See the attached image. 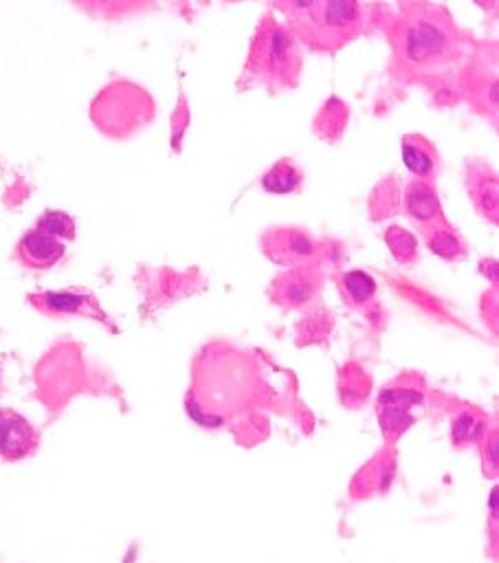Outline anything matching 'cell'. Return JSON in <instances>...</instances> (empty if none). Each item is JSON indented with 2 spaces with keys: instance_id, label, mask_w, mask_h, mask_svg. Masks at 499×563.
I'll return each mask as SVG.
<instances>
[{
  "instance_id": "obj_1",
  "label": "cell",
  "mask_w": 499,
  "mask_h": 563,
  "mask_svg": "<svg viewBox=\"0 0 499 563\" xmlns=\"http://www.w3.org/2000/svg\"><path fill=\"white\" fill-rule=\"evenodd\" d=\"M394 66L403 77H434L451 71L462 58V33L449 11L429 0H401L390 29Z\"/></svg>"
},
{
  "instance_id": "obj_2",
  "label": "cell",
  "mask_w": 499,
  "mask_h": 563,
  "mask_svg": "<svg viewBox=\"0 0 499 563\" xmlns=\"http://www.w3.org/2000/svg\"><path fill=\"white\" fill-rule=\"evenodd\" d=\"M288 31L297 42L315 51H339L363 31L359 0H304L291 18Z\"/></svg>"
},
{
  "instance_id": "obj_3",
  "label": "cell",
  "mask_w": 499,
  "mask_h": 563,
  "mask_svg": "<svg viewBox=\"0 0 499 563\" xmlns=\"http://www.w3.org/2000/svg\"><path fill=\"white\" fill-rule=\"evenodd\" d=\"M302 73V51L288 27L273 16H264L255 31V38L245 66V80L253 86L284 91L297 84Z\"/></svg>"
},
{
  "instance_id": "obj_4",
  "label": "cell",
  "mask_w": 499,
  "mask_h": 563,
  "mask_svg": "<svg viewBox=\"0 0 499 563\" xmlns=\"http://www.w3.org/2000/svg\"><path fill=\"white\" fill-rule=\"evenodd\" d=\"M418 403H423V390L418 388V383H407V377L383 388L376 410H379L383 434L390 443H396L412 427V410Z\"/></svg>"
},
{
  "instance_id": "obj_5",
  "label": "cell",
  "mask_w": 499,
  "mask_h": 563,
  "mask_svg": "<svg viewBox=\"0 0 499 563\" xmlns=\"http://www.w3.org/2000/svg\"><path fill=\"white\" fill-rule=\"evenodd\" d=\"M262 249L273 262L293 269H310L321 258L324 245L304 229L280 227L262 236Z\"/></svg>"
},
{
  "instance_id": "obj_6",
  "label": "cell",
  "mask_w": 499,
  "mask_h": 563,
  "mask_svg": "<svg viewBox=\"0 0 499 563\" xmlns=\"http://www.w3.org/2000/svg\"><path fill=\"white\" fill-rule=\"evenodd\" d=\"M29 304L49 317H88L108 324V315L99 306L97 297L88 291H44L29 295Z\"/></svg>"
},
{
  "instance_id": "obj_7",
  "label": "cell",
  "mask_w": 499,
  "mask_h": 563,
  "mask_svg": "<svg viewBox=\"0 0 499 563\" xmlns=\"http://www.w3.org/2000/svg\"><path fill=\"white\" fill-rule=\"evenodd\" d=\"M40 436L25 416L0 407V458L7 462L25 460L36 454Z\"/></svg>"
},
{
  "instance_id": "obj_8",
  "label": "cell",
  "mask_w": 499,
  "mask_h": 563,
  "mask_svg": "<svg viewBox=\"0 0 499 563\" xmlns=\"http://www.w3.org/2000/svg\"><path fill=\"white\" fill-rule=\"evenodd\" d=\"M403 207L405 214L414 220V225L418 227L420 234L427 229L447 225V218L442 214L440 207L438 192L431 181H423V179L409 181L405 185Z\"/></svg>"
},
{
  "instance_id": "obj_9",
  "label": "cell",
  "mask_w": 499,
  "mask_h": 563,
  "mask_svg": "<svg viewBox=\"0 0 499 563\" xmlns=\"http://www.w3.org/2000/svg\"><path fill=\"white\" fill-rule=\"evenodd\" d=\"M64 251L66 249L62 240L49 236L47 231L33 227L20 238L16 247V258L25 264L27 269L47 271L64 258Z\"/></svg>"
},
{
  "instance_id": "obj_10",
  "label": "cell",
  "mask_w": 499,
  "mask_h": 563,
  "mask_svg": "<svg viewBox=\"0 0 499 563\" xmlns=\"http://www.w3.org/2000/svg\"><path fill=\"white\" fill-rule=\"evenodd\" d=\"M321 286V275L310 267V269H293L284 275H280L273 282V302L286 308H299L308 304L317 295Z\"/></svg>"
},
{
  "instance_id": "obj_11",
  "label": "cell",
  "mask_w": 499,
  "mask_h": 563,
  "mask_svg": "<svg viewBox=\"0 0 499 563\" xmlns=\"http://www.w3.org/2000/svg\"><path fill=\"white\" fill-rule=\"evenodd\" d=\"M467 190L473 198L475 209L497 223V176L489 163L473 161L467 168Z\"/></svg>"
},
{
  "instance_id": "obj_12",
  "label": "cell",
  "mask_w": 499,
  "mask_h": 563,
  "mask_svg": "<svg viewBox=\"0 0 499 563\" xmlns=\"http://www.w3.org/2000/svg\"><path fill=\"white\" fill-rule=\"evenodd\" d=\"M401 154L405 168L414 174V179L434 183L440 168L438 150L434 143L423 135H405L401 143Z\"/></svg>"
},
{
  "instance_id": "obj_13",
  "label": "cell",
  "mask_w": 499,
  "mask_h": 563,
  "mask_svg": "<svg viewBox=\"0 0 499 563\" xmlns=\"http://www.w3.org/2000/svg\"><path fill=\"white\" fill-rule=\"evenodd\" d=\"M343 302L354 311L374 313L376 311V282L365 271H346L335 278Z\"/></svg>"
},
{
  "instance_id": "obj_14",
  "label": "cell",
  "mask_w": 499,
  "mask_h": 563,
  "mask_svg": "<svg viewBox=\"0 0 499 563\" xmlns=\"http://www.w3.org/2000/svg\"><path fill=\"white\" fill-rule=\"evenodd\" d=\"M304 181V174L293 159L277 161L273 168L262 176V187L271 194H291L297 192Z\"/></svg>"
},
{
  "instance_id": "obj_15",
  "label": "cell",
  "mask_w": 499,
  "mask_h": 563,
  "mask_svg": "<svg viewBox=\"0 0 499 563\" xmlns=\"http://www.w3.org/2000/svg\"><path fill=\"white\" fill-rule=\"evenodd\" d=\"M73 3L95 18L115 20L137 14V11L150 7L154 0H73Z\"/></svg>"
},
{
  "instance_id": "obj_16",
  "label": "cell",
  "mask_w": 499,
  "mask_h": 563,
  "mask_svg": "<svg viewBox=\"0 0 499 563\" xmlns=\"http://www.w3.org/2000/svg\"><path fill=\"white\" fill-rule=\"evenodd\" d=\"M423 238L427 242V247L434 251L436 256L445 260H458L467 253V247H464V242L460 240L456 231L451 229L449 223L423 231Z\"/></svg>"
},
{
  "instance_id": "obj_17",
  "label": "cell",
  "mask_w": 499,
  "mask_h": 563,
  "mask_svg": "<svg viewBox=\"0 0 499 563\" xmlns=\"http://www.w3.org/2000/svg\"><path fill=\"white\" fill-rule=\"evenodd\" d=\"M385 242L401 264H412L418 260V242L407 229L390 227L385 231Z\"/></svg>"
},
{
  "instance_id": "obj_18",
  "label": "cell",
  "mask_w": 499,
  "mask_h": 563,
  "mask_svg": "<svg viewBox=\"0 0 499 563\" xmlns=\"http://www.w3.org/2000/svg\"><path fill=\"white\" fill-rule=\"evenodd\" d=\"M36 227L42 229V231H47L49 236L58 238V240H73L75 238V220L69 214L58 212V209H49V212H44Z\"/></svg>"
},
{
  "instance_id": "obj_19",
  "label": "cell",
  "mask_w": 499,
  "mask_h": 563,
  "mask_svg": "<svg viewBox=\"0 0 499 563\" xmlns=\"http://www.w3.org/2000/svg\"><path fill=\"white\" fill-rule=\"evenodd\" d=\"M482 421L478 418V414L473 412H464L458 416V421L453 423V443H456L458 449L471 445L473 440H478L482 436Z\"/></svg>"
}]
</instances>
